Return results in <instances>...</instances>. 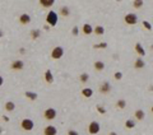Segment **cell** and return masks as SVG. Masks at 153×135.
Returning a JSON list of instances; mask_svg holds the SVG:
<instances>
[{"label":"cell","instance_id":"cell-1","mask_svg":"<svg viewBox=\"0 0 153 135\" xmlns=\"http://www.w3.org/2000/svg\"><path fill=\"white\" fill-rule=\"evenodd\" d=\"M64 48H62L61 46H55L53 50H51V52H50V56L53 60H60V59L64 56Z\"/></svg>","mask_w":153,"mask_h":135},{"label":"cell","instance_id":"cell-2","mask_svg":"<svg viewBox=\"0 0 153 135\" xmlns=\"http://www.w3.org/2000/svg\"><path fill=\"white\" fill-rule=\"evenodd\" d=\"M58 14H56V12H54V10H50V12L47 13V15H46V24H48L50 27H54V26H56L58 24Z\"/></svg>","mask_w":153,"mask_h":135},{"label":"cell","instance_id":"cell-3","mask_svg":"<svg viewBox=\"0 0 153 135\" xmlns=\"http://www.w3.org/2000/svg\"><path fill=\"white\" fill-rule=\"evenodd\" d=\"M56 116H58V112H56V110L55 108H53V107H47V108L44 111V119L47 120V121L55 120L56 119Z\"/></svg>","mask_w":153,"mask_h":135},{"label":"cell","instance_id":"cell-4","mask_svg":"<svg viewBox=\"0 0 153 135\" xmlns=\"http://www.w3.org/2000/svg\"><path fill=\"white\" fill-rule=\"evenodd\" d=\"M20 129L23 131H32L34 129V122L31 119H23L20 121Z\"/></svg>","mask_w":153,"mask_h":135},{"label":"cell","instance_id":"cell-5","mask_svg":"<svg viewBox=\"0 0 153 135\" xmlns=\"http://www.w3.org/2000/svg\"><path fill=\"white\" fill-rule=\"evenodd\" d=\"M87 130H88L89 135H97L100 133V130H101V126H100V124L97 122V121H91V122L88 124Z\"/></svg>","mask_w":153,"mask_h":135},{"label":"cell","instance_id":"cell-6","mask_svg":"<svg viewBox=\"0 0 153 135\" xmlns=\"http://www.w3.org/2000/svg\"><path fill=\"white\" fill-rule=\"evenodd\" d=\"M124 22L128 24V26H135L138 23V15L135 13H128L124 17Z\"/></svg>","mask_w":153,"mask_h":135},{"label":"cell","instance_id":"cell-7","mask_svg":"<svg viewBox=\"0 0 153 135\" xmlns=\"http://www.w3.org/2000/svg\"><path fill=\"white\" fill-rule=\"evenodd\" d=\"M23 68H24V61L23 60H13L12 63H10V70H13V71H20V70H23Z\"/></svg>","mask_w":153,"mask_h":135},{"label":"cell","instance_id":"cell-8","mask_svg":"<svg viewBox=\"0 0 153 135\" xmlns=\"http://www.w3.org/2000/svg\"><path fill=\"white\" fill-rule=\"evenodd\" d=\"M111 89H112V87H111V84H110V82H102L100 84V87H98V92L101 93V94H109V93L111 92Z\"/></svg>","mask_w":153,"mask_h":135},{"label":"cell","instance_id":"cell-9","mask_svg":"<svg viewBox=\"0 0 153 135\" xmlns=\"http://www.w3.org/2000/svg\"><path fill=\"white\" fill-rule=\"evenodd\" d=\"M18 22H19V24H22V26H28L31 23V15L28 13H22V14L18 17Z\"/></svg>","mask_w":153,"mask_h":135},{"label":"cell","instance_id":"cell-10","mask_svg":"<svg viewBox=\"0 0 153 135\" xmlns=\"http://www.w3.org/2000/svg\"><path fill=\"white\" fill-rule=\"evenodd\" d=\"M42 134L44 135H56L58 134V129L54 125H47V126L44 127Z\"/></svg>","mask_w":153,"mask_h":135},{"label":"cell","instance_id":"cell-11","mask_svg":"<svg viewBox=\"0 0 153 135\" xmlns=\"http://www.w3.org/2000/svg\"><path fill=\"white\" fill-rule=\"evenodd\" d=\"M134 69L135 70H142V69H144L145 68V61L143 60L142 57H137L134 60Z\"/></svg>","mask_w":153,"mask_h":135},{"label":"cell","instance_id":"cell-12","mask_svg":"<svg viewBox=\"0 0 153 135\" xmlns=\"http://www.w3.org/2000/svg\"><path fill=\"white\" fill-rule=\"evenodd\" d=\"M134 51L138 54L139 57H144L145 56V50H144V47L142 46V43H139V42L135 43L134 45Z\"/></svg>","mask_w":153,"mask_h":135},{"label":"cell","instance_id":"cell-13","mask_svg":"<svg viewBox=\"0 0 153 135\" xmlns=\"http://www.w3.org/2000/svg\"><path fill=\"white\" fill-rule=\"evenodd\" d=\"M44 79L47 84H53L54 83V74L50 69H46V71H45V74H44Z\"/></svg>","mask_w":153,"mask_h":135},{"label":"cell","instance_id":"cell-14","mask_svg":"<svg viewBox=\"0 0 153 135\" xmlns=\"http://www.w3.org/2000/svg\"><path fill=\"white\" fill-rule=\"evenodd\" d=\"M82 33L84 34V36H89V34H92L93 33V27L89 23H84L82 26Z\"/></svg>","mask_w":153,"mask_h":135},{"label":"cell","instance_id":"cell-15","mask_svg":"<svg viewBox=\"0 0 153 135\" xmlns=\"http://www.w3.org/2000/svg\"><path fill=\"white\" fill-rule=\"evenodd\" d=\"M134 119L138 121H143L145 119V112L142 108H138L134 111Z\"/></svg>","mask_w":153,"mask_h":135},{"label":"cell","instance_id":"cell-16","mask_svg":"<svg viewBox=\"0 0 153 135\" xmlns=\"http://www.w3.org/2000/svg\"><path fill=\"white\" fill-rule=\"evenodd\" d=\"M59 15L64 17V18H67V17L70 15V8L67 5H62L60 6V9H59Z\"/></svg>","mask_w":153,"mask_h":135},{"label":"cell","instance_id":"cell-17","mask_svg":"<svg viewBox=\"0 0 153 135\" xmlns=\"http://www.w3.org/2000/svg\"><path fill=\"white\" fill-rule=\"evenodd\" d=\"M29 37L32 38L33 41L34 40H38L41 37V29H38V28H33V29H31L29 31Z\"/></svg>","mask_w":153,"mask_h":135},{"label":"cell","instance_id":"cell-18","mask_svg":"<svg viewBox=\"0 0 153 135\" xmlns=\"http://www.w3.org/2000/svg\"><path fill=\"white\" fill-rule=\"evenodd\" d=\"M93 68H95L96 71H102L103 69L106 68V65H105V63H103V61L97 60V61H95V63H93Z\"/></svg>","mask_w":153,"mask_h":135},{"label":"cell","instance_id":"cell-19","mask_svg":"<svg viewBox=\"0 0 153 135\" xmlns=\"http://www.w3.org/2000/svg\"><path fill=\"white\" fill-rule=\"evenodd\" d=\"M38 4L42 6V8H51L55 4V0H40Z\"/></svg>","mask_w":153,"mask_h":135},{"label":"cell","instance_id":"cell-20","mask_svg":"<svg viewBox=\"0 0 153 135\" xmlns=\"http://www.w3.org/2000/svg\"><path fill=\"white\" fill-rule=\"evenodd\" d=\"M24 97H26V98H28L29 101H36V99L38 98V94H37L36 92L26 91V92H24Z\"/></svg>","mask_w":153,"mask_h":135},{"label":"cell","instance_id":"cell-21","mask_svg":"<svg viewBox=\"0 0 153 135\" xmlns=\"http://www.w3.org/2000/svg\"><path fill=\"white\" fill-rule=\"evenodd\" d=\"M4 108H5V111H6V112H13V111L15 110V103L13 102V101H8V102H5Z\"/></svg>","mask_w":153,"mask_h":135},{"label":"cell","instance_id":"cell-22","mask_svg":"<svg viewBox=\"0 0 153 135\" xmlns=\"http://www.w3.org/2000/svg\"><path fill=\"white\" fill-rule=\"evenodd\" d=\"M93 33H95L96 36H103V34H105V27H103V26L93 27Z\"/></svg>","mask_w":153,"mask_h":135},{"label":"cell","instance_id":"cell-23","mask_svg":"<svg viewBox=\"0 0 153 135\" xmlns=\"http://www.w3.org/2000/svg\"><path fill=\"white\" fill-rule=\"evenodd\" d=\"M82 96L84 97V98H91L93 96V89L92 88H83L82 89Z\"/></svg>","mask_w":153,"mask_h":135},{"label":"cell","instance_id":"cell-24","mask_svg":"<svg viewBox=\"0 0 153 135\" xmlns=\"http://www.w3.org/2000/svg\"><path fill=\"white\" fill-rule=\"evenodd\" d=\"M124 125H125V127H126V129H134L135 125H137V121L133 120V119H128L126 121H125Z\"/></svg>","mask_w":153,"mask_h":135},{"label":"cell","instance_id":"cell-25","mask_svg":"<svg viewBox=\"0 0 153 135\" xmlns=\"http://www.w3.org/2000/svg\"><path fill=\"white\" fill-rule=\"evenodd\" d=\"M115 106H116L117 110H124L125 107H126V101H125L124 98H120V99H117V102Z\"/></svg>","mask_w":153,"mask_h":135},{"label":"cell","instance_id":"cell-26","mask_svg":"<svg viewBox=\"0 0 153 135\" xmlns=\"http://www.w3.org/2000/svg\"><path fill=\"white\" fill-rule=\"evenodd\" d=\"M88 79H89L88 73H82V74L79 75V82H81L82 84H86V83L88 82Z\"/></svg>","mask_w":153,"mask_h":135},{"label":"cell","instance_id":"cell-27","mask_svg":"<svg viewBox=\"0 0 153 135\" xmlns=\"http://www.w3.org/2000/svg\"><path fill=\"white\" fill-rule=\"evenodd\" d=\"M143 5H144L143 0H134L133 1V8H135V9H140Z\"/></svg>","mask_w":153,"mask_h":135},{"label":"cell","instance_id":"cell-28","mask_svg":"<svg viewBox=\"0 0 153 135\" xmlns=\"http://www.w3.org/2000/svg\"><path fill=\"white\" fill-rule=\"evenodd\" d=\"M107 47V42H101V43H95L93 45V48L96 50H103V48Z\"/></svg>","mask_w":153,"mask_h":135},{"label":"cell","instance_id":"cell-29","mask_svg":"<svg viewBox=\"0 0 153 135\" xmlns=\"http://www.w3.org/2000/svg\"><path fill=\"white\" fill-rule=\"evenodd\" d=\"M96 108H97V111H98V113H101V115H105V113H106V108H105L103 106L97 105V106H96Z\"/></svg>","mask_w":153,"mask_h":135},{"label":"cell","instance_id":"cell-30","mask_svg":"<svg viewBox=\"0 0 153 135\" xmlns=\"http://www.w3.org/2000/svg\"><path fill=\"white\" fill-rule=\"evenodd\" d=\"M142 24H143V27H144V29H147V31H152V24L147 22V20H143L142 22Z\"/></svg>","mask_w":153,"mask_h":135},{"label":"cell","instance_id":"cell-31","mask_svg":"<svg viewBox=\"0 0 153 135\" xmlns=\"http://www.w3.org/2000/svg\"><path fill=\"white\" fill-rule=\"evenodd\" d=\"M114 78L116 79V80H121V79H123V73H121V71H116L114 74Z\"/></svg>","mask_w":153,"mask_h":135},{"label":"cell","instance_id":"cell-32","mask_svg":"<svg viewBox=\"0 0 153 135\" xmlns=\"http://www.w3.org/2000/svg\"><path fill=\"white\" fill-rule=\"evenodd\" d=\"M72 34H73V36H75V37L79 34V28H78L76 26L73 27V29H72Z\"/></svg>","mask_w":153,"mask_h":135},{"label":"cell","instance_id":"cell-33","mask_svg":"<svg viewBox=\"0 0 153 135\" xmlns=\"http://www.w3.org/2000/svg\"><path fill=\"white\" fill-rule=\"evenodd\" d=\"M68 135H79V133L76 130H73V129H70L68 131Z\"/></svg>","mask_w":153,"mask_h":135},{"label":"cell","instance_id":"cell-34","mask_svg":"<svg viewBox=\"0 0 153 135\" xmlns=\"http://www.w3.org/2000/svg\"><path fill=\"white\" fill-rule=\"evenodd\" d=\"M19 54H20V55H24V54H26V48H23V47L19 48Z\"/></svg>","mask_w":153,"mask_h":135},{"label":"cell","instance_id":"cell-35","mask_svg":"<svg viewBox=\"0 0 153 135\" xmlns=\"http://www.w3.org/2000/svg\"><path fill=\"white\" fill-rule=\"evenodd\" d=\"M50 28H51V27L48 26V24H46V23H45V26H44V29H45V31H50Z\"/></svg>","mask_w":153,"mask_h":135},{"label":"cell","instance_id":"cell-36","mask_svg":"<svg viewBox=\"0 0 153 135\" xmlns=\"http://www.w3.org/2000/svg\"><path fill=\"white\" fill-rule=\"evenodd\" d=\"M3 84H4V78L0 75V87H3Z\"/></svg>","mask_w":153,"mask_h":135},{"label":"cell","instance_id":"cell-37","mask_svg":"<svg viewBox=\"0 0 153 135\" xmlns=\"http://www.w3.org/2000/svg\"><path fill=\"white\" fill-rule=\"evenodd\" d=\"M1 119H3V120H4V121H5V122H9V117H8V116H5V115H4V116H3V117H1Z\"/></svg>","mask_w":153,"mask_h":135},{"label":"cell","instance_id":"cell-38","mask_svg":"<svg viewBox=\"0 0 153 135\" xmlns=\"http://www.w3.org/2000/svg\"><path fill=\"white\" fill-rule=\"evenodd\" d=\"M109 135H117V133H116V131H110Z\"/></svg>","mask_w":153,"mask_h":135},{"label":"cell","instance_id":"cell-39","mask_svg":"<svg viewBox=\"0 0 153 135\" xmlns=\"http://www.w3.org/2000/svg\"><path fill=\"white\" fill-rule=\"evenodd\" d=\"M3 36H4V32H3V29H0V38H1Z\"/></svg>","mask_w":153,"mask_h":135},{"label":"cell","instance_id":"cell-40","mask_svg":"<svg viewBox=\"0 0 153 135\" xmlns=\"http://www.w3.org/2000/svg\"><path fill=\"white\" fill-rule=\"evenodd\" d=\"M151 112H152V115H153V106L151 107Z\"/></svg>","mask_w":153,"mask_h":135},{"label":"cell","instance_id":"cell-41","mask_svg":"<svg viewBox=\"0 0 153 135\" xmlns=\"http://www.w3.org/2000/svg\"><path fill=\"white\" fill-rule=\"evenodd\" d=\"M149 91H152V92H153V85H152V87H151V88H149Z\"/></svg>","mask_w":153,"mask_h":135},{"label":"cell","instance_id":"cell-42","mask_svg":"<svg viewBox=\"0 0 153 135\" xmlns=\"http://www.w3.org/2000/svg\"><path fill=\"white\" fill-rule=\"evenodd\" d=\"M3 133V129H1V127H0V134H1Z\"/></svg>","mask_w":153,"mask_h":135}]
</instances>
